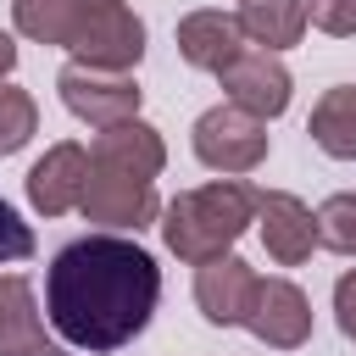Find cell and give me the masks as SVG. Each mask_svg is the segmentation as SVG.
I'll return each instance as SVG.
<instances>
[{"label": "cell", "mask_w": 356, "mask_h": 356, "mask_svg": "<svg viewBox=\"0 0 356 356\" xmlns=\"http://www.w3.org/2000/svg\"><path fill=\"white\" fill-rule=\"evenodd\" d=\"M239 50H245V33H239V17L228 11H189L178 22V56L200 72H222Z\"/></svg>", "instance_id": "obj_13"}, {"label": "cell", "mask_w": 356, "mask_h": 356, "mask_svg": "<svg viewBox=\"0 0 356 356\" xmlns=\"http://www.w3.org/2000/svg\"><path fill=\"white\" fill-rule=\"evenodd\" d=\"M33 134H39V106H33V95L17 89V83H0V156H17Z\"/></svg>", "instance_id": "obj_17"}, {"label": "cell", "mask_w": 356, "mask_h": 356, "mask_svg": "<svg viewBox=\"0 0 356 356\" xmlns=\"http://www.w3.org/2000/svg\"><path fill=\"white\" fill-rule=\"evenodd\" d=\"M256 222H261V245L278 267H300L317 250V217L300 195L289 189H256Z\"/></svg>", "instance_id": "obj_9"}, {"label": "cell", "mask_w": 356, "mask_h": 356, "mask_svg": "<svg viewBox=\"0 0 356 356\" xmlns=\"http://www.w3.org/2000/svg\"><path fill=\"white\" fill-rule=\"evenodd\" d=\"M56 89H61V106H67L78 122H89V128L128 122V117H139V100H145V89L134 83V72L83 67V61H67L61 78H56Z\"/></svg>", "instance_id": "obj_6"}, {"label": "cell", "mask_w": 356, "mask_h": 356, "mask_svg": "<svg viewBox=\"0 0 356 356\" xmlns=\"http://www.w3.org/2000/svg\"><path fill=\"white\" fill-rule=\"evenodd\" d=\"M239 328H250L273 350H300L312 339V300L289 278H256V295H250Z\"/></svg>", "instance_id": "obj_8"}, {"label": "cell", "mask_w": 356, "mask_h": 356, "mask_svg": "<svg viewBox=\"0 0 356 356\" xmlns=\"http://www.w3.org/2000/svg\"><path fill=\"white\" fill-rule=\"evenodd\" d=\"M161 300V267L139 239L83 234L56 250L44 273V317L50 328L89 356L122 350L139 339Z\"/></svg>", "instance_id": "obj_1"}, {"label": "cell", "mask_w": 356, "mask_h": 356, "mask_svg": "<svg viewBox=\"0 0 356 356\" xmlns=\"http://www.w3.org/2000/svg\"><path fill=\"white\" fill-rule=\"evenodd\" d=\"M83 178H89V150L72 145V139L50 145V150L28 167V200H33V211H44V217L72 211V206L83 200Z\"/></svg>", "instance_id": "obj_11"}, {"label": "cell", "mask_w": 356, "mask_h": 356, "mask_svg": "<svg viewBox=\"0 0 356 356\" xmlns=\"http://www.w3.org/2000/svg\"><path fill=\"white\" fill-rule=\"evenodd\" d=\"M167 167V145L150 122L128 117L95 134L89 145V178H83V200L78 211L89 222L106 228H145L156 222V178Z\"/></svg>", "instance_id": "obj_2"}, {"label": "cell", "mask_w": 356, "mask_h": 356, "mask_svg": "<svg viewBox=\"0 0 356 356\" xmlns=\"http://www.w3.org/2000/svg\"><path fill=\"white\" fill-rule=\"evenodd\" d=\"M195 156L222 178H245L267 161V122L239 111L234 100H222L195 117Z\"/></svg>", "instance_id": "obj_5"}, {"label": "cell", "mask_w": 356, "mask_h": 356, "mask_svg": "<svg viewBox=\"0 0 356 356\" xmlns=\"http://www.w3.org/2000/svg\"><path fill=\"white\" fill-rule=\"evenodd\" d=\"M306 22L334 33V39H350L356 33V0H306Z\"/></svg>", "instance_id": "obj_19"}, {"label": "cell", "mask_w": 356, "mask_h": 356, "mask_svg": "<svg viewBox=\"0 0 356 356\" xmlns=\"http://www.w3.org/2000/svg\"><path fill=\"white\" fill-rule=\"evenodd\" d=\"M11 22L33 44H61L83 67L134 72L145 56V22L128 0H11Z\"/></svg>", "instance_id": "obj_3"}, {"label": "cell", "mask_w": 356, "mask_h": 356, "mask_svg": "<svg viewBox=\"0 0 356 356\" xmlns=\"http://www.w3.org/2000/svg\"><path fill=\"white\" fill-rule=\"evenodd\" d=\"M312 145L334 161H356V83H334L323 89V100L312 106V122H306Z\"/></svg>", "instance_id": "obj_14"}, {"label": "cell", "mask_w": 356, "mask_h": 356, "mask_svg": "<svg viewBox=\"0 0 356 356\" xmlns=\"http://www.w3.org/2000/svg\"><path fill=\"white\" fill-rule=\"evenodd\" d=\"M256 222V184L245 178H217L200 189H178L161 211V239L178 261L200 267L211 256H228L234 239Z\"/></svg>", "instance_id": "obj_4"}, {"label": "cell", "mask_w": 356, "mask_h": 356, "mask_svg": "<svg viewBox=\"0 0 356 356\" xmlns=\"http://www.w3.org/2000/svg\"><path fill=\"white\" fill-rule=\"evenodd\" d=\"M28 256H33V228L17 217V206H11V200H0V267L28 261Z\"/></svg>", "instance_id": "obj_18"}, {"label": "cell", "mask_w": 356, "mask_h": 356, "mask_svg": "<svg viewBox=\"0 0 356 356\" xmlns=\"http://www.w3.org/2000/svg\"><path fill=\"white\" fill-rule=\"evenodd\" d=\"M312 217H317V245H323V250H334V256H356V195H350V189L328 195Z\"/></svg>", "instance_id": "obj_16"}, {"label": "cell", "mask_w": 356, "mask_h": 356, "mask_svg": "<svg viewBox=\"0 0 356 356\" xmlns=\"http://www.w3.org/2000/svg\"><path fill=\"white\" fill-rule=\"evenodd\" d=\"M17 67V44H11V33H0V78Z\"/></svg>", "instance_id": "obj_21"}, {"label": "cell", "mask_w": 356, "mask_h": 356, "mask_svg": "<svg viewBox=\"0 0 356 356\" xmlns=\"http://www.w3.org/2000/svg\"><path fill=\"white\" fill-rule=\"evenodd\" d=\"M217 78H222L228 100H234L239 111L261 117V122H273V117L289 111V67H284L273 50H261V44H245Z\"/></svg>", "instance_id": "obj_7"}, {"label": "cell", "mask_w": 356, "mask_h": 356, "mask_svg": "<svg viewBox=\"0 0 356 356\" xmlns=\"http://www.w3.org/2000/svg\"><path fill=\"white\" fill-rule=\"evenodd\" d=\"M334 323L345 339H356V267L339 273V284H334Z\"/></svg>", "instance_id": "obj_20"}, {"label": "cell", "mask_w": 356, "mask_h": 356, "mask_svg": "<svg viewBox=\"0 0 356 356\" xmlns=\"http://www.w3.org/2000/svg\"><path fill=\"white\" fill-rule=\"evenodd\" d=\"M250 295H256V273H250V261H239L234 250H228V256H211V261L195 267V306H200L206 323H217V328H239Z\"/></svg>", "instance_id": "obj_10"}, {"label": "cell", "mask_w": 356, "mask_h": 356, "mask_svg": "<svg viewBox=\"0 0 356 356\" xmlns=\"http://www.w3.org/2000/svg\"><path fill=\"white\" fill-rule=\"evenodd\" d=\"M0 356H72L44 334L33 284L22 273H0Z\"/></svg>", "instance_id": "obj_12"}, {"label": "cell", "mask_w": 356, "mask_h": 356, "mask_svg": "<svg viewBox=\"0 0 356 356\" xmlns=\"http://www.w3.org/2000/svg\"><path fill=\"white\" fill-rule=\"evenodd\" d=\"M234 17H239V33L273 56L300 44V33H306V0H245Z\"/></svg>", "instance_id": "obj_15"}]
</instances>
